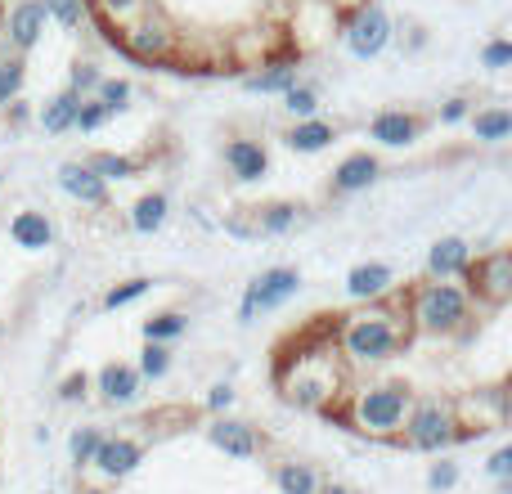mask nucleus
Returning a JSON list of instances; mask_svg holds the SVG:
<instances>
[{
	"label": "nucleus",
	"mask_w": 512,
	"mask_h": 494,
	"mask_svg": "<svg viewBox=\"0 0 512 494\" xmlns=\"http://www.w3.org/2000/svg\"><path fill=\"white\" fill-rule=\"evenodd\" d=\"M301 292V274L292 265H270L248 283L243 292V306H239V324H256V315H270V310L288 306L292 297Z\"/></svg>",
	"instance_id": "423d86ee"
},
{
	"label": "nucleus",
	"mask_w": 512,
	"mask_h": 494,
	"mask_svg": "<svg viewBox=\"0 0 512 494\" xmlns=\"http://www.w3.org/2000/svg\"><path fill=\"white\" fill-rule=\"evenodd\" d=\"M346 50L355 59H378L391 45V18L382 14V5H360L351 18H346Z\"/></svg>",
	"instance_id": "6e6552de"
},
{
	"label": "nucleus",
	"mask_w": 512,
	"mask_h": 494,
	"mask_svg": "<svg viewBox=\"0 0 512 494\" xmlns=\"http://www.w3.org/2000/svg\"><path fill=\"white\" fill-rule=\"evenodd\" d=\"M297 221H301L297 203H270L256 212V234H288Z\"/></svg>",
	"instance_id": "c85d7f7f"
},
{
	"label": "nucleus",
	"mask_w": 512,
	"mask_h": 494,
	"mask_svg": "<svg viewBox=\"0 0 512 494\" xmlns=\"http://www.w3.org/2000/svg\"><path fill=\"white\" fill-rule=\"evenodd\" d=\"M23 77H27V63L23 59H5V63H0V108L18 99V90H23Z\"/></svg>",
	"instance_id": "f704fd0d"
},
{
	"label": "nucleus",
	"mask_w": 512,
	"mask_h": 494,
	"mask_svg": "<svg viewBox=\"0 0 512 494\" xmlns=\"http://www.w3.org/2000/svg\"><path fill=\"white\" fill-rule=\"evenodd\" d=\"M144 463V441L140 436H104L95 463L86 472H99L104 481H126Z\"/></svg>",
	"instance_id": "1a4fd4ad"
},
{
	"label": "nucleus",
	"mask_w": 512,
	"mask_h": 494,
	"mask_svg": "<svg viewBox=\"0 0 512 494\" xmlns=\"http://www.w3.org/2000/svg\"><path fill=\"white\" fill-rule=\"evenodd\" d=\"M207 441L216 445L221 454H230V459H256L261 454V432H256L252 423H243V418H230L221 414L212 427H207Z\"/></svg>",
	"instance_id": "9b49d317"
},
{
	"label": "nucleus",
	"mask_w": 512,
	"mask_h": 494,
	"mask_svg": "<svg viewBox=\"0 0 512 494\" xmlns=\"http://www.w3.org/2000/svg\"><path fill=\"white\" fill-rule=\"evenodd\" d=\"M463 279H468V297L472 301H486V306H504L512 297V256L504 247H495V252L477 256V261H468V270H463Z\"/></svg>",
	"instance_id": "0eeeda50"
},
{
	"label": "nucleus",
	"mask_w": 512,
	"mask_h": 494,
	"mask_svg": "<svg viewBox=\"0 0 512 494\" xmlns=\"http://www.w3.org/2000/svg\"><path fill=\"white\" fill-rule=\"evenodd\" d=\"M140 5H144V0H99V9H104L108 18H131Z\"/></svg>",
	"instance_id": "c03bdc74"
},
{
	"label": "nucleus",
	"mask_w": 512,
	"mask_h": 494,
	"mask_svg": "<svg viewBox=\"0 0 512 494\" xmlns=\"http://www.w3.org/2000/svg\"><path fill=\"white\" fill-rule=\"evenodd\" d=\"M405 319H409V333L459 337L472 324V297H468V288H459L450 279H427L409 292Z\"/></svg>",
	"instance_id": "20e7f679"
},
{
	"label": "nucleus",
	"mask_w": 512,
	"mask_h": 494,
	"mask_svg": "<svg viewBox=\"0 0 512 494\" xmlns=\"http://www.w3.org/2000/svg\"><path fill=\"white\" fill-rule=\"evenodd\" d=\"M391 283H396V274H391L387 261H364L346 274V292L355 301H382L391 292Z\"/></svg>",
	"instance_id": "6ab92c4d"
},
{
	"label": "nucleus",
	"mask_w": 512,
	"mask_h": 494,
	"mask_svg": "<svg viewBox=\"0 0 512 494\" xmlns=\"http://www.w3.org/2000/svg\"><path fill=\"white\" fill-rule=\"evenodd\" d=\"M459 441H463V427H459V414H454L450 396L409 400L405 427H400V445H409V450H418V454H445Z\"/></svg>",
	"instance_id": "39448f33"
},
{
	"label": "nucleus",
	"mask_w": 512,
	"mask_h": 494,
	"mask_svg": "<svg viewBox=\"0 0 512 494\" xmlns=\"http://www.w3.org/2000/svg\"><path fill=\"white\" fill-rule=\"evenodd\" d=\"M86 396H90V378H86V373H68V378H63V387H59V400L77 405V400H86Z\"/></svg>",
	"instance_id": "ea45409f"
},
{
	"label": "nucleus",
	"mask_w": 512,
	"mask_h": 494,
	"mask_svg": "<svg viewBox=\"0 0 512 494\" xmlns=\"http://www.w3.org/2000/svg\"><path fill=\"white\" fill-rule=\"evenodd\" d=\"M140 387H144V378L135 373V364L108 360L104 369L95 373V391H99V400H104L108 409H131L135 400H140Z\"/></svg>",
	"instance_id": "9d476101"
},
{
	"label": "nucleus",
	"mask_w": 512,
	"mask_h": 494,
	"mask_svg": "<svg viewBox=\"0 0 512 494\" xmlns=\"http://www.w3.org/2000/svg\"><path fill=\"white\" fill-rule=\"evenodd\" d=\"M185 333H189V315H180V310H162V315L144 319V342L171 346V342H180Z\"/></svg>",
	"instance_id": "a878e982"
},
{
	"label": "nucleus",
	"mask_w": 512,
	"mask_h": 494,
	"mask_svg": "<svg viewBox=\"0 0 512 494\" xmlns=\"http://www.w3.org/2000/svg\"><path fill=\"white\" fill-rule=\"evenodd\" d=\"M423 135V117L418 113H405V108H387L369 122V140L382 144V149H405Z\"/></svg>",
	"instance_id": "f8f14e48"
},
{
	"label": "nucleus",
	"mask_w": 512,
	"mask_h": 494,
	"mask_svg": "<svg viewBox=\"0 0 512 494\" xmlns=\"http://www.w3.org/2000/svg\"><path fill=\"white\" fill-rule=\"evenodd\" d=\"M225 167H230L234 180L252 185V180H261L265 171H270V153H265V144H256V140H230L225 144Z\"/></svg>",
	"instance_id": "f3484780"
},
{
	"label": "nucleus",
	"mask_w": 512,
	"mask_h": 494,
	"mask_svg": "<svg viewBox=\"0 0 512 494\" xmlns=\"http://www.w3.org/2000/svg\"><path fill=\"white\" fill-rule=\"evenodd\" d=\"M468 261H472V243L450 234V239L432 243V252H427V274H432V279H463Z\"/></svg>",
	"instance_id": "2eb2a0df"
},
{
	"label": "nucleus",
	"mask_w": 512,
	"mask_h": 494,
	"mask_svg": "<svg viewBox=\"0 0 512 494\" xmlns=\"http://www.w3.org/2000/svg\"><path fill=\"white\" fill-rule=\"evenodd\" d=\"M95 99L104 104V113L113 117V113H122L126 104H131V81H122V77H104L95 86Z\"/></svg>",
	"instance_id": "2f4dec72"
},
{
	"label": "nucleus",
	"mask_w": 512,
	"mask_h": 494,
	"mask_svg": "<svg viewBox=\"0 0 512 494\" xmlns=\"http://www.w3.org/2000/svg\"><path fill=\"white\" fill-rule=\"evenodd\" d=\"M315 494H355L351 486H342V481H319V490Z\"/></svg>",
	"instance_id": "49530a36"
},
{
	"label": "nucleus",
	"mask_w": 512,
	"mask_h": 494,
	"mask_svg": "<svg viewBox=\"0 0 512 494\" xmlns=\"http://www.w3.org/2000/svg\"><path fill=\"white\" fill-rule=\"evenodd\" d=\"M99 445H104V432H99V427H77V432L68 436V463L77 472H86L90 463H95Z\"/></svg>",
	"instance_id": "bb28decb"
},
{
	"label": "nucleus",
	"mask_w": 512,
	"mask_h": 494,
	"mask_svg": "<svg viewBox=\"0 0 512 494\" xmlns=\"http://www.w3.org/2000/svg\"><path fill=\"white\" fill-rule=\"evenodd\" d=\"M486 472H490L495 481H512V445H499V450L490 454Z\"/></svg>",
	"instance_id": "79ce46f5"
},
{
	"label": "nucleus",
	"mask_w": 512,
	"mask_h": 494,
	"mask_svg": "<svg viewBox=\"0 0 512 494\" xmlns=\"http://www.w3.org/2000/svg\"><path fill=\"white\" fill-rule=\"evenodd\" d=\"M99 81H104V77L95 72V63H77V68H72V77H68V90H72V95L86 99V95H95Z\"/></svg>",
	"instance_id": "58836bf2"
},
{
	"label": "nucleus",
	"mask_w": 512,
	"mask_h": 494,
	"mask_svg": "<svg viewBox=\"0 0 512 494\" xmlns=\"http://www.w3.org/2000/svg\"><path fill=\"white\" fill-rule=\"evenodd\" d=\"M409 400L414 391L405 382H364L346 396L342 409H333L337 423H346L355 436H369V441H400V427H405Z\"/></svg>",
	"instance_id": "f03ea898"
},
{
	"label": "nucleus",
	"mask_w": 512,
	"mask_h": 494,
	"mask_svg": "<svg viewBox=\"0 0 512 494\" xmlns=\"http://www.w3.org/2000/svg\"><path fill=\"white\" fill-rule=\"evenodd\" d=\"M77 104H81V95H72V90L54 95L50 104H45L41 113H36L41 131H45V135H63V131H72V117H77Z\"/></svg>",
	"instance_id": "4be33fe9"
},
{
	"label": "nucleus",
	"mask_w": 512,
	"mask_h": 494,
	"mask_svg": "<svg viewBox=\"0 0 512 494\" xmlns=\"http://www.w3.org/2000/svg\"><path fill=\"white\" fill-rule=\"evenodd\" d=\"M122 45L135 54V59H171V50H176V32H171L167 23H135L122 32Z\"/></svg>",
	"instance_id": "ddd939ff"
},
{
	"label": "nucleus",
	"mask_w": 512,
	"mask_h": 494,
	"mask_svg": "<svg viewBox=\"0 0 512 494\" xmlns=\"http://www.w3.org/2000/svg\"><path fill=\"white\" fill-rule=\"evenodd\" d=\"M9 239H14V247H23V252H45L54 243V225L45 212L23 207V212L9 216Z\"/></svg>",
	"instance_id": "a211bd4d"
},
{
	"label": "nucleus",
	"mask_w": 512,
	"mask_h": 494,
	"mask_svg": "<svg viewBox=\"0 0 512 494\" xmlns=\"http://www.w3.org/2000/svg\"><path fill=\"white\" fill-rule=\"evenodd\" d=\"M459 486V463L454 459H436L432 468H427V490L432 494H450Z\"/></svg>",
	"instance_id": "e433bc0d"
},
{
	"label": "nucleus",
	"mask_w": 512,
	"mask_h": 494,
	"mask_svg": "<svg viewBox=\"0 0 512 494\" xmlns=\"http://www.w3.org/2000/svg\"><path fill=\"white\" fill-rule=\"evenodd\" d=\"M279 391L301 414H324L342 400V364L333 351H297L279 360Z\"/></svg>",
	"instance_id": "7ed1b4c3"
},
{
	"label": "nucleus",
	"mask_w": 512,
	"mask_h": 494,
	"mask_svg": "<svg viewBox=\"0 0 512 494\" xmlns=\"http://www.w3.org/2000/svg\"><path fill=\"white\" fill-rule=\"evenodd\" d=\"M463 117H468V99H450L441 108V122H463Z\"/></svg>",
	"instance_id": "a18cd8bd"
},
{
	"label": "nucleus",
	"mask_w": 512,
	"mask_h": 494,
	"mask_svg": "<svg viewBox=\"0 0 512 494\" xmlns=\"http://www.w3.org/2000/svg\"><path fill=\"white\" fill-rule=\"evenodd\" d=\"M45 9H41V0H18L14 9H9V45L14 50H32L36 41H41V32H45Z\"/></svg>",
	"instance_id": "dca6fc26"
},
{
	"label": "nucleus",
	"mask_w": 512,
	"mask_h": 494,
	"mask_svg": "<svg viewBox=\"0 0 512 494\" xmlns=\"http://www.w3.org/2000/svg\"><path fill=\"white\" fill-rule=\"evenodd\" d=\"M135 373H140V378H149V382H162V378L171 373V346H162V342H144L140 360H135Z\"/></svg>",
	"instance_id": "c756f323"
},
{
	"label": "nucleus",
	"mask_w": 512,
	"mask_h": 494,
	"mask_svg": "<svg viewBox=\"0 0 512 494\" xmlns=\"http://www.w3.org/2000/svg\"><path fill=\"white\" fill-rule=\"evenodd\" d=\"M472 135H477L481 144H504L512 135V113L508 108H481V113H472Z\"/></svg>",
	"instance_id": "b1692460"
},
{
	"label": "nucleus",
	"mask_w": 512,
	"mask_h": 494,
	"mask_svg": "<svg viewBox=\"0 0 512 494\" xmlns=\"http://www.w3.org/2000/svg\"><path fill=\"white\" fill-rule=\"evenodd\" d=\"M481 63H486V68H508V63H512V45L508 41H490L486 45V50H481Z\"/></svg>",
	"instance_id": "37998d69"
},
{
	"label": "nucleus",
	"mask_w": 512,
	"mask_h": 494,
	"mask_svg": "<svg viewBox=\"0 0 512 494\" xmlns=\"http://www.w3.org/2000/svg\"><path fill=\"white\" fill-rule=\"evenodd\" d=\"M59 189L68 198H77V203H86V207H104L108 203V185L86 167V162H63L59 167Z\"/></svg>",
	"instance_id": "4468645a"
},
{
	"label": "nucleus",
	"mask_w": 512,
	"mask_h": 494,
	"mask_svg": "<svg viewBox=\"0 0 512 494\" xmlns=\"http://www.w3.org/2000/svg\"><path fill=\"white\" fill-rule=\"evenodd\" d=\"M207 409H212L216 418L230 414V409H234V387H230V382H216V387L207 391Z\"/></svg>",
	"instance_id": "a19ab883"
},
{
	"label": "nucleus",
	"mask_w": 512,
	"mask_h": 494,
	"mask_svg": "<svg viewBox=\"0 0 512 494\" xmlns=\"http://www.w3.org/2000/svg\"><path fill=\"white\" fill-rule=\"evenodd\" d=\"M86 167L95 171L104 185H113V180H131L135 171H140V158H126V153H95Z\"/></svg>",
	"instance_id": "cd10ccee"
},
{
	"label": "nucleus",
	"mask_w": 512,
	"mask_h": 494,
	"mask_svg": "<svg viewBox=\"0 0 512 494\" xmlns=\"http://www.w3.org/2000/svg\"><path fill=\"white\" fill-rule=\"evenodd\" d=\"M104 122H108L104 104H99V99H81V104H77V117H72V131H99Z\"/></svg>",
	"instance_id": "4c0bfd02"
},
{
	"label": "nucleus",
	"mask_w": 512,
	"mask_h": 494,
	"mask_svg": "<svg viewBox=\"0 0 512 494\" xmlns=\"http://www.w3.org/2000/svg\"><path fill=\"white\" fill-rule=\"evenodd\" d=\"M274 486H279V494H315L319 490V472L310 468V463H279V472H274Z\"/></svg>",
	"instance_id": "393cba45"
},
{
	"label": "nucleus",
	"mask_w": 512,
	"mask_h": 494,
	"mask_svg": "<svg viewBox=\"0 0 512 494\" xmlns=\"http://www.w3.org/2000/svg\"><path fill=\"white\" fill-rule=\"evenodd\" d=\"M409 342V319L405 310L382 301H364V310H351L337 324V355L346 364H382L400 355Z\"/></svg>",
	"instance_id": "f257e3e1"
},
{
	"label": "nucleus",
	"mask_w": 512,
	"mask_h": 494,
	"mask_svg": "<svg viewBox=\"0 0 512 494\" xmlns=\"http://www.w3.org/2000/svg\"><path fill=\"white\" fill-rule=\"evenodd\" d=\"M45 18H54L59 27H81V18H86V0H41Z\"/></svg>",
	"instance_id": "473e14b6"
},
{
	"label": "nucleus",
	"mask_w": 512,
	"mask_h": 494,
	"mask_svg": "<svg viewBox=\"0 0 512 494\" xmlns=\"http://www.w3.org/2000/svg\"><path fill=\"white\" fill-rule=\"evenodd\" d=\"M149 288H153L149 279H126V283H113V288L104 292V310H122V306H131V301H140Z\"/></svg>",
	"instance_id": "72a5a7b5"
},
{
	"label": "nucleus",
	"mask_w": 512,
	"mask_h": 494,
	"mask_svg": "<svg viewBox=\"0 0 512 494\" xmlns=\"http://www.w3.org/2000/svg\"><path fill=\"white\" fill-rule=\"evenodd\" d=\"M167 212H171V198H167V194H144L140 203L131 207L135 234H158L162 225H167Z\"/></svg>",
	"instance_id": "5701e85b"
},
{
	"label": "nucleus",
	"mask_w": 512,
	"mask_h": 494,
	"mask_svg": "<svg viewBox=\"0 0 512 494\" xmlns=\"http://www.w3.org/2000/svg\"><path fill=\"white\" fill-rule=\"evenodd\" d=\"M288 86H297V68H270V72H256V77H248L252 95H283Z\"/></svg>",
	"instance_id": "7c9ffc66"
},
{
	"label": "nucleus",
	"mask_w": 512,
	"mask_h": 494,
	"mask_svg": "<svg viewBox=\"0 0 512 494\" xmlns=\"http://www.w3.org/2000/svg\"><path fill=\"white\" fill-rule=\"evenodd\" d=\"M337 140V126L324 122V117H301L297 126L288 131V149L292 153H319Z\"/></svg>",
	"instance_id": "412c9836"
},
{
	"label": "nucleus",
	"mask_w": 512,
	"mask_h": 494,
	"mask_svg": "<svg viewBox=\"0 0 512 494\" xmlns=\"http://www.w3.org/2000/svg\"><path fill=\"white\" fill-rule=\"evenodd\" d=\"M283 108H288L297 122H301V117H315L319 113V95L310 86H288V90H283Z\"/></svg>",
	"instance_id": "c9c22d12"
},
{
	"label": "nucleus",
	"mask_w": 512,
	"mask_h": 494,
	"mask_svg": "<svg viewBox=\"0 0 512 494\" xmlns=\"http://www.w3.org/2000/svg\"><path fill=\"white\" fill-rule=\"evenodd\" d=\"M378 176H382V162L373 158V153H351V158L337 162L333 189L337 194H360V189H369Z\"/></svg>",
	"instance_id": "aec40b11"
}]
</instances>
